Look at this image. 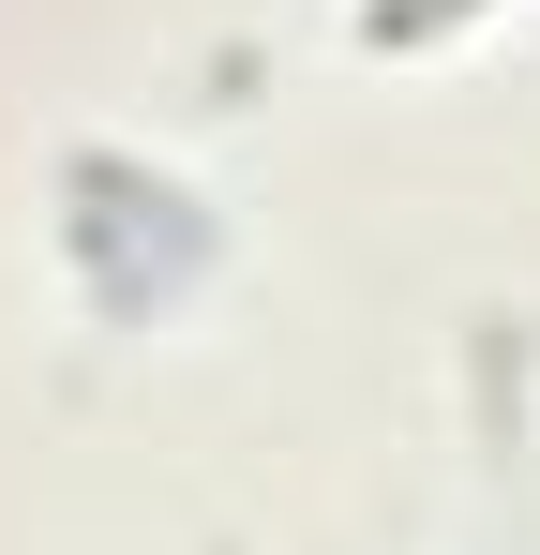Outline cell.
Returning <instances> with one entry per match:
<instances>
[{"mask_svg": "<svg viewBox=\"0 0 540 555\" xmlns=\"http://www.w3.org/2000/svg\"><path fill=\"white\" fill-rule=\"evenodd\" d=\"M465 0H375V46H406V30H450Z\"/></svg>", "mask_w": 540, "mask_h": 555, "instance_id": "1", "label": "cell"}]
</instances>
